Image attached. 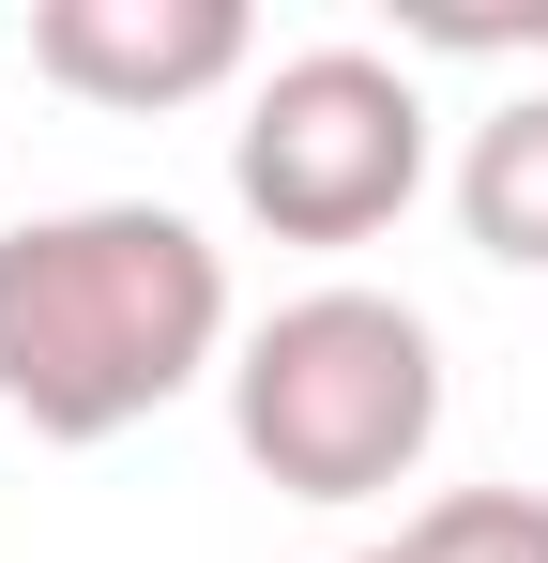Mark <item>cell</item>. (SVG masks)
Instances as JSON below:
<instances>
[{
  "mask_svg": "<svg viewBox=\"0 0 548 563\" xmlns=\"http://www.w3.org/2000/svg\"><path fill=\"white\" fill-rule=\"evenodd\" d=\"M229 427L289 503H381L442 442V351L396 289H305L229 366Z\"/></svg>",
  "mask_w": 548,
  "mask_h": 563,
  "instance_id": "2",
  "label": "cell"
},
{
  "mask_svg": "<svg viewBox=\"0 0 548 563\" xmlns=\"http://www.w3.org/2000/svg\"><path fill=\"white\" fill-rule=\"evenodd\" d=\"M351 563H412V549H351Z\"/></svg>",
  "mask_w": 548,
  "mask_h": 563,
  "instance_id": "8",
  "label": "cell"
},
{
  "mask_svg": "<svg viewBox=\"0 0 548 563\" xmlns=\"http://www.w3.org/2000/svg\"><path fill=\"white\" fill-rule=\"evenodd\" d=\"M427 46H548V15H427Z\"/></svg>",
  "mask_w": 548,
  "mask_h": 563,
  "instance_id": "7",
  "label": "cell"
},
{
  "mask_svg": "<svg viewBox=\"0 0 548 563\" xmlns=\"http://www.w3.org/2000/svg\"><path fill=\"white\" fill-rule=\"evenodd\" d=\"M457 229L503 260V275H548V92L487 107L472 153H457Z\"/></svg>",
  "mask_w": 548,
  "mask_h": 563,
  "instance_id": "5",
  "label": "cell"
},
{
  "mask_svg": "<svg viewBox=\"0 0 548 563\" xmlns=\"http://www.w3.org/2000/svg\"><path fill=\"white\" fill-rule=\"evenodd\" d=\"M396 549L412 563H548V487H457V503H427Z\"/></svg>",
  "mask_w": 548,
  "mask_h": 563,
  "instance_id": "6",
  "label": "cell"
},
{
  "mask_svg": "<svg viewBox=\"0 0 548 563\" xmlns=\"http://www.w3.org/2000/svg\"><path fill=\"white\" fill-rule=\"evenodd\" d=\"M229 351V260L168 198H77L0 229V411L31 442H122Z\"/></svg>",
  "mask_w": 548,
  "mask_h": 563,
  "instance_id": "1",
  "label": "cell"
},
{
  "mask_svg": "<svg viewBox=\"0 0 548 563\" xmlns=\"http://www.w3.org/2000/svg\"><path fill=\"white\" fill-rule=\"evenodd\" d=\"M229 184H244V213L274 244H365L427 184V92L381 46H305V62H274L244 92Z\"/></svg>",
  "mask_w": 548,
  "mask_h": 563,
  "instance_id": "3",
  "label": "cell"
},
{
  "mask_svg": "<svg viewBox=\"0 0 548 563\" xmlns=\"http://www.w3.org/2000/svg\"><path fill=\"white\" fill-rule=\"evenodd\" d=\"M244 0H31V77H62L77 107H198L244 77Z\"/></svg>",
  "mask_w": 548,
  "mask_h": 563,
  "instance_id": "4",
  "label": "cell"
}]
</instances>
